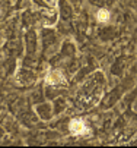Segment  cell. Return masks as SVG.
Listing matches in <instances>:
<instances>
[{
	"mask_svg": "<svg viewBox=\"0 0 137 148\" xmlns=\"http://www.w3.org/2000/svg\"><path fill=\"white\" fill-rule=\"evenodd\" d=\"M70 131L73 134H76V135H80V134H85L86 132V126H85V123L82 120L74 119V120L70 122Z\"/></svg>",
	"mask_w": 137,
	"mask_h": 148,
	"instance_id": "cell-1",
	"label": "cell"
},
{
	"mask_svg": "<svg viewBox=\"0 0 137 148\" xmlns=\"http://www.w3.org/2000/svg\"><path fill=\"white\" fill-rule=\"evenodd\" d=\"M63 82V75L58 72V71H54L51 73H48L47 76V84H51V85H57V84Z\"/></svg>",
	"mask_w": 137,
	"mask_h": 148,
	"instance_id": "cell-2",
	"label": "cell"
},
{
	"mask_svg": "<svg viewBox=\"0 0 137 148\" xmlns=\"http://www.w3.org/2000/svg\"><path fill=\"white\" fill-rule=\"evenodd\" d=\"M96 18H98L99 22H107V21L109 19V12L107 9H101L99 12L96 13Z\"/></svg>",
	"mask_w": 137,
	"mask_h": 148,
	"instance_id": "cell-3",
	"label": "cell"
}]
</instances>
